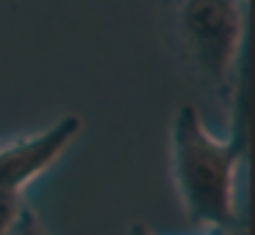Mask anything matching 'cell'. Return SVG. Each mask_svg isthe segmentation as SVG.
Instances as JSON below:
<instances>
[{
  "label": "cell",
  "instance_id": "cell-6",
  "mask_svg": "<svg viewBox=\"0 0 255 235\" xmlns=\"http://www.w3.org/2000/svg\"><path fill=\"white\" fill-rule=\"evenodd\" d=\"M129 235H154L145 224H132V230H129ZM214 235H247V230H220V233H214Z\"/></svg>",
  "mask_w": 255,
  "mask_h": 235
},
{
  "label": "cell",
  "instance_id": "cell-1",
  "mask_svg": "<svg viewBox=\"0 0 255 235\" xmlns=\"http://www.w3.org/2000/svg\"><path fill=\"white\" fill-rule=\"evenodd\" d=\"M231 131L225 140L206 129L192 104H181L170 126V167L181 205L195 224L214 233L236 227V175L250 148L247 71L231 96Z\"/></svg>",
  "mask_w": 255,
  "mask_h": 235
},
{
  "label": "cell",
  "instance_id": "cell-4",
  "mask_svg": "<svg viewBox=\"0 0 255 235\" xmlns=\"http://www.w3.org/2000/svg\"><path fill=\"white\" fill-rule=\"evenodd\" d=\"M22 205H25V197L22 194L0 189V235H8V230L14 227V222H17Z\"/></svg>",
  "mask_w": 255,
  "mask_h": 235
},
{
  "label": "cell",
  "instance_id": "cell-2",
  "mask_svg": "<svg viewBox=\"0 0 255 235\" xmlns=\"http://www.w3.org/2000/svg\"><path fill=\"white\" fill-rule=\"evenodd\" d=\"M250 0H173V33L187 63L228 101L247 71Z\"/></svg>",
  "mask_w": 255,
  "mask_h": 235
},
{
  "label": "cell",
  "instance_id": "cell-3",
  "mask_svg": "<svg viewBox=\"0 0 255 235\" xmlns=\"http://www.w3.org/2000/svg\"><path fill=\"white\" fill-rule=\"evenodd\" d=\"M83 131L80 115H63L58 123L30 137L0 145V189L22 194L25 186L44 175Z\"/></svg>",
  "mask_w": 255,
  "mask_h": 235
},
{
  "label": "cell",
  "instance_id": "cell-5",
  "mask_svg": "<svg viewBox=\"0 0 255 235\" xmlns=\"http://www.w3.org/2000/svg\"><path fill=\"white\" fill-rule=\"evenodd\" d=\"M8 235H47V230H44V224H41L36 208H30L28 202H25L19 216H17V222H14V227L8 230Z\"/></svg>",
  "mask_w": 255,
  "mask_h": 235
}]
</instances>
